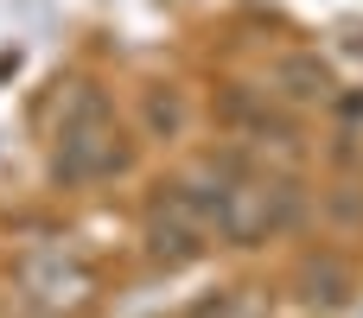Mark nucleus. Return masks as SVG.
I'll return each instance as SVG.
<instances>
[{
    "instance_id": "obj_1",
    "label": "nucleus",
    "mask_w": 363,
    "mask_h": 318,
    "mask_svg": "<svg viewBox=\"0 0 363 318\" xmlns=\"http://www.w3.org/2000/svg\"><path fill=\"white\" fill-rule=\"evenodd\" d=\"M121 166H128V147L115 134L108 96L96 83H77L64 96V115H57V153H51L57 185H96V178H108Z\"/></svg>"
},
{
    "instance_id": "obj_2",
    "label": "nucleus",
    "mask_w": 363,
    "mask_h": 318,
    "mask_svg": "<svg viewBox=\"0 0 363 318\" xmlns=\"http://www.w3.org/2000/svg\"><path fill=\"white\" fill-rule=\"evenodd\" d=\"M300 223V185L294 178H268V172H236L217 210V236L236 249H255L281 229Z\"/></svg>"
},
{
    "instance_id": "obj_3",
    "label": "nucleus",
    "mask_w": 363,
    "mask_h": 318,
    "mask_svg": "<svg viewBox=\"0 0 363 318\" xmlns=\"http://www.w3.org/2000/svg\"><path fill=\"white\" fill-rule=\"evenodd\" d=\"M211 236H217V223H211V210L191 198L185 178L166 185V198H153V210H147V255H153L160 268L198 261V255L211 249Z\"/></svg>"
},
{
    "instance_id": "obj_4",
    "label": "nucleus",
    "mask_w": 363,
    "mask_h": 318,
    "mask_svg": "<svg viewBox=\"0 0 363 318\" xmlns=\"http://www.w3.org/2000/svg\"><path fill=\"white\" fill-rule=\"evenodd\" d=\"M274 89H281L287 102H325V96H332V70L319 64V51H287V57L274 64Z\"/></svg>"
},
{
    "instance_id": "obj_5",
    "label": "nucleus",
    "mask_w": 363,
    "mask_h": 318,
    "mask_svg": "<svg viewBox=\"0 0 363 318\" xmlns=\"http://www.w3.org/2000/svg\"><path fill=\"white\" fill-rule=\"evenodd\" d=\"M140 115H147V134L153 140H179L185 134V96L179 89H147V102H140Z\"/></svg>"
},
{
    "instance_id": "obj_6",
    "label": "nucleus",
    "mask_w": 363,
    "mask_h": 318,
    "mask_svg": "<svg viewBox=\"0 0 363 318\" xmlns=\"http://www.w3.org/2000/svg\"><path fill=\"white\" fill-rule=\"evenodd\" d=\"M306 300H325V306H345V293H351V274H345V261H332V255H319V261H306Z\"/></svg>"
}]
</instances>
